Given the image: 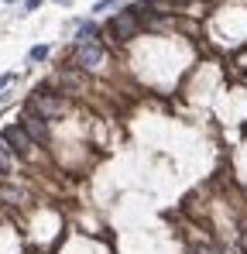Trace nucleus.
Masks as SVG:
<instances>
[{
	"label": "nucleus",
	"instance_id": "13",
	"mask_svg": "<svg viewBox=\"0 0 247 254\" xmlns=\"http://www.w3.org/2000/svg\"><path fill=\"white\" fill-rule=\"evenodd\" d=\"M7 4H14V0H7Z\"/></svg>",
	"mask_w": 247,
	"mask_h": 254
},
{
	"label": "nucleus",
	"instance_id": "7",
	"mask_svg": "<svg viewBox=\"0 0 247 254\" xmlns=\"http://www.w3.org/2000/svg\"><path fill=\"white\" fill-rule=\"evenodd\" d=\"M28 59H31V62H45V59H48V45H34V48L28 52Z\"/></svg>",
	"mask_w": 247,
	"mask_h": 254
},
{
	"label": "nucleus",
	"instance_id": "8",
	"mask_svg": "<svg viewBox=\"0 0 247 254\" xmlns=\"http://www.w3.org/2000/svg\"><path fill=\"white\" fill-rule=\"evenodd\" d=\"M7 168H11V151L0 144V172H7Z\"/></svg>",
	"mask_w": 247,
	"mask_h": 254
},
{
	"label": "nucleus",
	"instance_id": "4",
	"mask_svg": "<svg viewBox=\"0 0 247 254\" xmlns=\"http://www.w3.org/2000/svg\"><path fill=\"white\" fill-rule=\"evenodd\" d=\"M107 59V52H103V45L93 38V42H79V48H76V62L82 65V69H96L100 62Z\"/></svg>",
	"mask_w": 247,
	"mask_h": 254
},
{
	"label": "nucleus",
	"instance_id": "12",
	"mask_svg": "<svg viewBox=\"0 0 247 254\" xmlns=\"http://www.w3.org/2000/svg\"><path fill=\"white\" fill-rule=\"evenodd\" d=\"M110 4H117V0H100V4H96V7H93V14H96V11H107V7H110Z\"/></svg>",
	"mask_w": 247,
	"mask_h": 254
},
{
	"label": "nucleus",
	"instance_id": "10",
	"mask_svg": "<svg viewBox=\"0 0 247 254\" xmlns=\"http://www.w3.org/2000/svg\"><path fill=\"white\" fill-rule=\"evenodd\" d=\"M11 83H14V72H4V76H0V90L11 86Z\"/></svg>",
	"mask_w": 247,
	"mask_h": 254
},
{
	"label": "nucleus",
	"instance_id": "9",
	"mask_svg": "<svg viewBox=\"0 0 247 254\" xmlns=\"http://www.w3.org/2000/svg\"><path fill=\"white\" fill-rule=\"evenodd\" d=\"M41 4H45V0H24V14H28V11H38Z\"/></svg>",
	"mask_w": 247,
	"mask_h": 254
},
{
	"label": "nucleus",
	"instance_id": "11",
	"mask_svg": "<svg viewBox=\"0 0 247 254\" xmlns=\"http://www.w3.org/2000/svg\"><path fill=\"white\" fill-rule=\"evenodd\" d=\"M192 254H220V251H216V247H206V244H202V247H196Z\"/></svg>",
	"mask_w": 247,
	"mask_h": 254
},
{
	"label": "nucleus",
	"instance_id": "1",
	"mask_svg": "<svg viewBox=\"0 0 247 254\" xmlns=\"http://www.w3.org/2000/svg\"><path fill=\"white\" fill-rule=\"evenodd\" d=\"M31 110L38 114V117H45V120H52V117H59V114H65V100L62 96H55V93H48V90H41L38 96H31Z\"/></svg>",
	"mask_w": 247,
	"mask_h": 254
},
{
	"label": "nucleus",
	"instance_id": "5",
	"mask_svg": "<svg viewBox=\"0 0 247 254\" xmlns=\"http://www.w3.org/2000/svg\"><path fill=\"white\" fill-rule=\"evenodd\" d=\"M110 28H113V34H117L120 42H131L134 34H138V17H134V11H124V14H117Z\"/></svg>",
	"mask_w": 247,
	"mask_h": 254
},
{
	"label": "nucleus",
	"instance_id": "2",
	"mask_svg": "<svg viewBox=\"0 0 247 254\" xmlns=\"http://www.w3.org/2000/svg\"><path fill=\"white\" fill-rule=\"evenodd\" d=\"M0 144H7V148H11L17 158H28V155H31V148H34V141L24 134V127H21V124L4 127V134H0Z\"/></svg>",
	"mask_w": 247,
	"mask_h": 254
},
{
	"label": "nucleus",
	"instance_id": "3",
	"mask_svg": "<svg viewBox=\"0 0 247 254\" xmlns=\"http://www.w3.org/2000/svg\"><path fill=\"white\" fill-rule=\"evenodd\" d=\"M21 127H24V134H28L31 141H41V144H45V141L52 137V131H48V120H45V117H38V114L31 110V106H24Z\"/></svg>",
	"mask_w": 247,
	"mask_h": 254
},
{
	"label": "nucleus",
	"instance_id": "6",
	"mask_svg": "<svg viewBox=\"0 0 247 254\" xmlns=\"http://www.w3.org/2000/svg\"><path fill=\"white\" fill-rule=\"evenodd\" d=\"M96 34H100L96 21H82V24H79V31H76V42H93Z\"/></svg>",
	"mask_w": 247,
	"mask_h": 254
}]
</instances>
